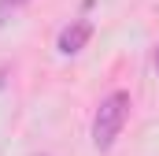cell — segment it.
<instances>
[{
    "label": "cell",
    "mask_w": 159,
    "mask_h": 156,
    "mask_svg": "<svg viewBox=\"0 0 159 156\" xmlns=\"http://www.w3.org/2000/svg\"><path fill=\"white\" fill-rule=\"evenodd\" d=\"M129 93L126 89H115V93H107L104 100H100V108H96V115H93V145L100 149V153H107L115 141H119L122 126H126V119H129Z\"/></svg>",
    "instance_id": "6da1fadb"
},
{
    "label": "cell",
    "mask_w": 159,
    "mask_h": 156,
    "mask_svg": "<svg viewBox=\"0 0 159 156\" xmlns=\"http://www.w3.org/2000/svg\"><path fill=\"white\" fill-rule=\"evenodd\" d=\"M89 37H93V22H89V19H74L70 26H63V30H59L56 48H59L63 56H78L81 48L89 45Z\"/></svg>",
    "instance_id": "7a4b0ae2"
},
{
    "label": "cell",
    "mask_w": 159,
    "mask_h": 156,
    "mask_svg": "<svg viewBox=\"0 0 159 156\" xmlns=\"http://www.w3.org/2000/svg\"><path fill=\"white\" fill-rule=\"evenodd\" d=\"M26 4H30V0H0V26H4V22L15 15V11H22Z\"/></svg>",
    "instance_id": "3957f363"
},
{
    "label": "cell",
    "mask_w": 159,
    "mask_h": 156,
    "mask_svg": "<svg viewBox=\"0 0 159 156\" xmlns=\"http://www.w3.org/2000/svg\"><path fill=\"white\" fill-rule=\"evenodd\" d=\"M0 89H4V63H0Z\"/></svg>",
    "instance_id": "277c9868"
},
{
    "label": "cell",
    "mask_w": 159,
    "mask_h": 156,
    "mask_svg": "<svg viewBox=\"0 0 159 156\" xmlns=\"http://www.w3.org/2000/svg\"><path fill=\"white\" fill-rule=\"evenodd\" d=\"M156 71H159V45H156Z\"/></svg>",
    "instance_id": "5b68a950"
}]
</instances>
